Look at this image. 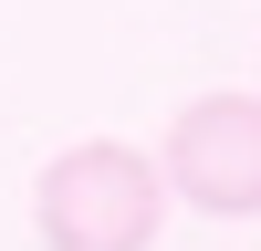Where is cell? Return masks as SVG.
Here are the masks:
<instances>
[{"instance_id":"cell-1","label":"cell","mask_w":261,"mask_h":251,"mask_svg":"<svg viewBox=\"0 0 261 251\" xmlns=\"http://www.w3.org/2000/svg\"><path fill=\"white\" fill-rule=\"evenodd\" d=\"M32 230H42V251H157L167 178L125 136H73L32 178Z\"/></svg>"},{"instance_id":"cell-2","label":"cell","mask_w":261,"mask_h":251,"mask_svg":"<svg viewBox=\"0 0 261 251\" xmlns=\"http://www.w3.org/2000/svg\"><path fill=\"white\" fill-rule=\"evenodd\" d=\"M157 178H167V199L209 209V220H261V94L178 105V126L157 146Z\"/></svg>"}]
</instances>
